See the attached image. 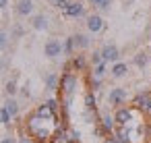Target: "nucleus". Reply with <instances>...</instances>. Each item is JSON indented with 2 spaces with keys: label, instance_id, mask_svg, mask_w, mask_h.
<instances>
[{
  "label": "nucleus",
  "instance_id": "f257e3e1",
  "mask_svg": "<svg viewBox=\"0 0 151 143\" xmlns=\"http://www.w3.org/2000/svg\"><path fill=\"white\" fill-rule=\"evenodd\" d=\"M60 98H75L77 91H79V73H73V71H64L60 75Z\"/></svg>",
  "mask_w": 151,
  "mask_h": 143
},
{
  "label": "nucleus",
  "instance_id": "f03ea898",
  "mask_svg": "<svg viewBox=\"0 0 151 143\" xmlns=\"http://www.w3.org/2000/svg\"><path fill=\"white\" fill-rule=\"evenodd\" d=\"M137 110H139V108H134V106H118L116 112H114L116 126H130V122H132Z\"/></svg>",
  "mask_w": 151,
  "mask_h": 143
},
{
  "label": "nucleus",
  "instance_id": "7ed1b4c3",
  "mask_svg": "<svg viewBox=\"0 0 151 143\" xmlns=\"http://www.w3.org/2000/svg\"><path fill=\"white\" fill-rule=\"evenodd\" d=\"M44 54H46V58H50V60H56L58 56H62V54H64L62 42H60L58 38H50V40L44 44Z\"/></svg>",
  "mask_w": 151,
  "mask_h": 143
},
{
  "label": "nucleus",
  "instance_id": "20e7f679",
  "mask_svg": "<svg viewBox=\"0 0 151 143\" xmlns=\"http://www.w3.org/2000/svg\"><path fill=\"white\" fill-rule=\"evenodd\" d=\"M89 66H91V64H89V58H87V56H83V54H73V56H70V60H68V64L64 66V71L85 73Z\"/></svg>",
  "mask_w": 151,
  "mask_h": 143
},
{
  "label": "nucleus",
  "instance_id": "39448f33",
  "mask_svg": "<svg viewBox=\"0 0 151 143\" xmlns=\"http://www.w3.org/2000/svg\"><path fill=\"white\" fill-rule=\"evenodd\" d=\"M128 100V91L124 87H112L108 91V104L112 108H118V106H124Z\"/></svg>",
  "mask_w": 151,
  "mask_h": 143
},
{
  "label": "nucleus",
  "instance_id": "423d86ee",
  "mask_svg": "<svg viewBox=\"0 0 151 143\" xmlns=\"http://www.w3.org/2000/svg\"><path fill=\"white\" fill-rule=\"evenodd\" d=\"M85 25H87V31L89 33H101L106 29V21L99 13H91L85 17Z\"/></svg>",
  "mask_w": 151,
  "mask_h": 143
},
{
  "label": "nucleus",
  "instance_id": "0eeeda50",
  "mask_svg": "<svg viewBox=\"0 0 151 143\" xmlns=\"http://www.w3.org/2000/svg\"><path fill=\"white\" fill-rule=\"evenodd\" d=\"M101 58H104V62H108V64L118 62V60H120V50H118V46L106 44V46L101 48Z\"/></svg>",
  "mask_w": 151,
  "mask_h": 143
},
{
  "label": "nucleus",
  "instance_id": "6e6552de",
  "mask_svg": "<svg viewBox=\"0 0 151 143\" xmlns=\"http://www.w3.org/2000/svg\"><path fill=\"white\" fill-rule=\"evenodd\" d=\"M62 15L68 17V19H81V17H87V9H85L83 2H70V6Z\"/></svg>",
  "mask_w": 151,
  "mask_h": 143
},
{
  "label": "nucleus",
  "instance_id": "1a4fd4ad",
  "mask_svg": "<svg viewBox=\"0 0 151 143\" xmlns=\"http://www.w3.org/2000/svg\"><path fill=\"white\" fill-rule=\"evenodd\" d=\"M35 11V4H33V0H17V4H15V13L19 17H31Z\"/></svg>",
  "mask_w": 151,
  "mask_h": 143
},
{
  "label": "nucleus",
  "instance_id": "9d476101",
  "mask_svg": "<svg viewBox=\"0 0 151 143\" xmlns=\"http://www.w3.org/2000/svg\"><path fill=\"white\" fill-rule=\"evenodd\" d=\"M73 42H75V48H77L79 52H81V50H89V48H91V44H93L91 35H87V33H81V31L73 33Z\"/></svg>",
  "mask_w": 151,
  "mask_h": 143
},
{
  "label": "nucleus",
  "instance_id": "9b49d317",
  "mask_svg": "<svg viewBox=\"0 0 151 143\" xmlns=\"http://www.w3.org/2000/svg\"><path fill=\"white\" fill-rule=\"evenodd\" d=\"M110 77L112 79H124L126 75H128V64L126 62H122V60H118V62H114L112 66H110Z\"/></svg>",
  "mask_w": 151,
  "mask_h": 143
},
{
  "label": "nucleus",
  "instance_id": "f8f14e48",
  "mask_svg": "<svg viewBox=\"0 0 151 143\" xmlns=\"http://www.w3.org/2000/svg\"><path fill=\"white\" fill-rule=\"evenodd\" d=\"M31 27H33L35 31H46V29L50 27V19H48L44 13L33 15V17H31Z\"/></svg>",
  "mask_w": 151,
  "mask_h": 143
},
{
  "label": "nucleus",
  "instance_id": "ddd939ff",
  "mask_svg": "<svg viewBox=\"0 0 151 143\" xmlns=\"http://www.w3.org/2000/svg\"><path fill=\"white\" fill-rule=\"evenodd\" d=\"M132 64H134L139 71H145V69H147V64H151V60H149V52L139 50V52L132 56Z\"/></svg>",
  "mask_w": 151,
  "mask_h": 143
},
{
  "label": "nucleus",
  "instance_id": "4468645a",
  "mask_svg": "<svg viewBox=\"0 0 151 143\" xmlns=\"http://www.w3.org/2000/svg\"><path fill=\"white\" fill-rule=\"evenodd\" d=\"M44 85L48 91H58V87H60L58 73H44Z\"/></svg>",
  "mask_w": 151,
  "mask_h": 143
},
{
  "label": "nucleus",
  "instance_id": "2eb2a0df",
  "mask_svg": "<svg viewBox=\"0 0 151 143\" xmlns=\"http://www.w3.org/2000/svg\"><path fill=\"white\" fill-rule=\"evenodd\" d=\"M17 77H19V75L15 73V75H13V77L4 83V93H6V98H15V95L19 93V83H17Z\"/></svg>",
  "mask_w": 151,
  "mask_h": 143
},
{
  "label": "nucleus",
  "instance_id": "dca6fc26",
  "mask_svg": "<svg viewBox=\"0 0 151 143\" xmlns=\"http://www.w3.org/2000/svg\"><path fill=\"white\" fill-rule=\"evenodd\" d=\"M99 124H101V129L106 131V135H112V133H114V126H116V120H114V114H110V112H106V114L101 116V120H99Z\"/></svg>",
  "mask_w": 151,
  "mask_h": 143
},
{
  "label": "nucleus",
  "instance_id": "f3484780",
  "mask_svg": "<svg viewBox=\"0 0 151 143\" xmlns=\"http://www.w3.org/2000/svg\"><path fill=\"white\" fill-rule=\"evenodd\" d=\"M149 95H151V91H139V93L132 98V106L139 108V110H143L145 104H147V100H149Z\"/></svg>",
  "mask_w": 151,
  "mask_h": 143
},
{
  "label": "nucleus",
  "instance_id": "a211bd4d",
  "mask_svg": "<svg viewBox=\"0 0 151 143\" xmlns=\"http://www.w3.org/2000/svg\"><path fill=\"white\" fill-rule=\"evenodd\" d=\"M83 104H85V110H97V98H95V93L93 91H85Z\"/></svg>",
  "mask_w": 151,
  "mask_h": 143
},
{
  "label": "nucleus",
  "instance_id": "6ab92c4d",
  "mask_svg": "<svg viewBox=\"0 0 151 143\" xmlns=\"http://www.w3.org/2000/svg\"><path fill=\"white\" fill-rule=\"evenodd\" d=\"M4 108H6V112L13 116V118H17L19 116V102L15 100V98H6V102H4Z\"/></svg>",
  "mask_w": 151,
  "mask_h": 143
},
{
  "label": "nucleus",
  "instance_id": "aec40b11",
  "mask_svg": "<svg viewBox=\"0 0 151 143\" xmlns=\"http://www.w3.org/2000/svg\"><path fill=\"white\" fill-rule=\"evenodd\" d=\"M106 73H108V62H99V64L91 66V73H89V75L95 77V79H104Z\"/></svg>",
  "mask_w": 151,
  "mask_h": 143
},
{
  "label": "nucleus",
  "instance_id": "412c9836",
  "mask_svg": "<svg viewBox=\"0 0 151 143\" xmlns=\"http://www.w3.org/2000/svg\"><path fill=\"white\" fill-rule=\"evenodd\" d=\"M33 112H35L37 116H42V118H56V114L50 110V106H48L46 102H44V104H40V106H37Z\"/></svg>",
  "mask_w": 151,
  "mask_h": 143
},
{
  "label": "nucleus",
  "instance_id": "4be33fe9",
  "mask_svg": "<svg viewBox=\"0 0 151 143\" xmlns=\"http://www.w3.org/2000/svg\"><path fill=\"white\" fill-rule=\"evenodd\" d=\"M101 85H104V79H95V77L87 75V89H89V91L97 93V91L101 89Z\"/></svg>",
  "mask_w": 151,
  "mask_h": 143
},
{
  "label": "nucleus",
  "instance_id": "5701e85b",
  "mask_svg": "<svg viewBox=\"0 0 151 143\" xmlns=\"http://www.w3.org/2000/svg\"><path fill=\"white\" fill-rule=\"evenodd\" d=\"M87 2L91 4V6H95V9H99V11H110V6H112V2L114 0H87Z\"/></svg>",
  "mask_w": 151,
  "mask_h": 143
},
{
  "label": "nucleus",
  "instance_id": "b1692460",
  "mask_svg": "<svg viewBox=\"0 0 151 143\" xmlns=\"http://www.w3.org/2000/svg\"><path fill=\"white\" fill-rule=\"evenodd\" d=\"M62 48H64V54H66V56H73V54L77 52L75 42H73V35H70V38H66V40L62 42Z\"/></svg>",
  "mask_w": 151,
  "mask_h": 143
},
{
  "label": "nucleus",
  "instance_id": "393cba45",
  "mask_svg": "<svg viewBox=\"0 0 151 143\" xmlns=\"http://www.w3.org/2000/svg\"><path fill=\"white\" fill-rule=\"evenodd\" d=\"M11 120H13V116L6 112V108L2 106V108H0V124H4L6 129H11Z\"/></svg>",
  "mask_w": 151,
  "mask_h": 143
},
{
  "label": "nucleus",
  "instance_id": "a878e982",
  "mask_svg": "<svg viewBox=\"0 0 151 143\" xmlns=\"http://www.w3.org/2000/svg\"><path fill=\"white\" fill-rule=\"evenodd\" d=\"M99 62H104V58H101V48H99V50H93V52L89 54V64H91V66H95V64H99Z\"/></svg>",
  "mask_w": 151,
  "mask_h": 143
},
{
  "label": "nucleus",
  "instance_id": "bb28decb",
  "mask_svg": "<svg viewBox=\"0 0 151 143\" xmlns=\"http://www.w3.org/2000/svg\"><path fill=\"white\" fill-rule=\"evenodd\" d=\"M11 35H13L15 40H21V38L25 35V29H23V25H21V23H15V25H13V31H11Z\"/></svg>",
  "mask_w": 151,
  "mask_h": 143
},
{
  "label": "nucleus",
  "instance_id": "cd10ccee",
  "mask_svg": "<svg viewBox=\"0 0 151 143\" xmlns=\"http://www.w3.org/2000/svg\"><path fill=\"white\" fill-rule=\"evenodd\" d=\"M52 4H54L58 11H62V13H64V11L70 6V0H52Z\"/></svg>",
  "mask_w": 151,
  "mask_h": 143
},
{
  "label": "nucleus",
  "instance_id": "c85d7f7f",
  "mask_svg": "<svg viewBox=\"0 0 151 143\" xmlns=\"http://www.w3.org/2000/svg\"><path fill=\"white\" fill-rule=\"evenodd\" d=\"M6 48H9V33L0 31V52H4Z\"/></svg>",
  "mask_w": 151,
  "mask_h": 143
},
{
  "label": "nucleus",
  "instance_id": "c756f323",
  "mask_svg": "<svg viewBox=\"0 0 151 143\" xmlns=\"http://www.w3.org/2000/svg\"><path fill=\"white\" fill-rule=\"evenodd\" d=\"M19 95H21V98H25V100H29V98H31V91H29V87H27V85L19 87Z\"/></svg>",
  "mask_w": 151,
  "mask_h": 143
},
{
  "label": "nucleus",
  "instance_id": "7c9ffc66",
  "mask_svg": "<svg viewBox=\"0 0 151 143\" xmlns=\"http://www.w3.org/2000/svg\"><path fill=\"white\" fill-rule=\"evenodd\" d=\"M0 143H19L13 135H6V137H2V139H0Z\"/></svg>",
  "mask_w": 151,
  "mask_h": 143
},
{
  "label": "nucleus",
  "instance_id": "2f4dec72",
  "mask_svg": "<svg viewBox=\"0 0 151 143\" xmlns=\"http://www.w3.org/2000/svg\"><path fill=\"white\" fill-rule=\"evenodd\" d=\"M143 112L151 116V95H149V100H147V104H145V108H143Z\"/></svg>",
  "mask_w": 151,
  "mask_h": 143
},
{
  "label": "nucleus",
  "instance_id": "473e14b6",
  "mask_svg": "<svg viewBox=\"0 0 151 143\" xmlns=\"http://www.w3.org/2000/svg\"><path fill=\"white\" fill-rule=\"evenodd\" d=\"M19 143H37V141H35L33 137H21V139H19Z\"/></svg>",
  "mask_w": 151,
  "mask_h": 143
},
{
  "label": "nucleus",
  "instance_id": "72a5a7b5",
  "mask_svg": "<svg viewBox=\"0 0 151 143\" xmlns=\"http://www.w3.org/2000/svg\"><path fill=\"white\" fill-rule=\"evenodd\" d=\"M6 6H9V0H0V11L6 9Z\"/></svg>",
  "mask_w": 151,
  "mask_h": 143
},
{
  "label": "nucleus",
  "instance_id": "f704fd0d",
  "mask_svg": "<svg viewBox=\"0 0 151 143\" xmlns=\"http://www.w3.org/2000/svg\"><path fill=\"white\" fill-rule=\"evenodd\" d=\"M0 71H2V62H0Z\"/></svg>",
  "mask_w": 151,
  "mask_h": 143
}]
</instances>
